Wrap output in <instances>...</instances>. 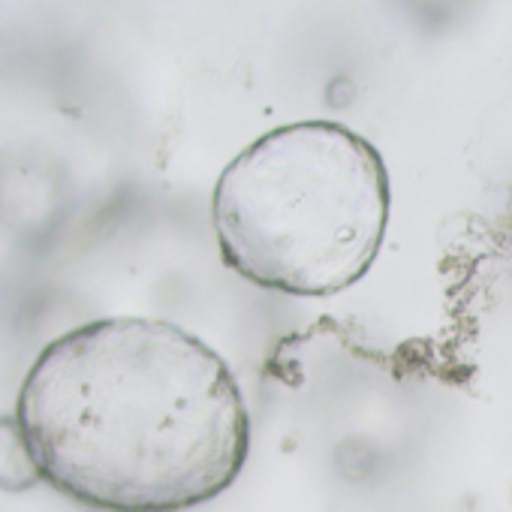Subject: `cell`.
Here are the masks:
<instances>
[{"mask_svg":"<svg viewBox=\"0 0 512 512\" xmlns=\"http://www.w3.org/2000/svg\"><path fill=\"white\" fill-rule=\"evenodd\" d=\"M16 422L46 485L100 512H184L220 497L250 455L232 368L187 329L106 317L31 362Z\"/></svg>","mask_w":512,"mask_h":512,"instance_id":"obj_1","label":"cell"},{"mask_svg":"<svg viewBox=\"0 0 512 512\" xmlns=\"http://www.w3.org/2000/svg\"><path fill=\"white\" fill-rule=\"evenodd\" d=\"M389 205V172L368 139L335 121H299L229 160L211 220L223 266L238 278L320 299L371 272Z\"/></svg>","mask_w":512,"mask_h":512,"instance_id":"obj_2","label":"cell"},{"mask_svg":"<svg viewBox=\"0 0 512 512\" xmlns=\"http://www.w3.org/2000/svg\"><path fill=\"white\" fill-rule=\"evenodd\" d=\"M43 482L16 416H0V491L22 494Z\"/></svg>","mask_w":512,"mask_h":512,"instance_id":"obj_3","label":"cell"}]
</instances>
